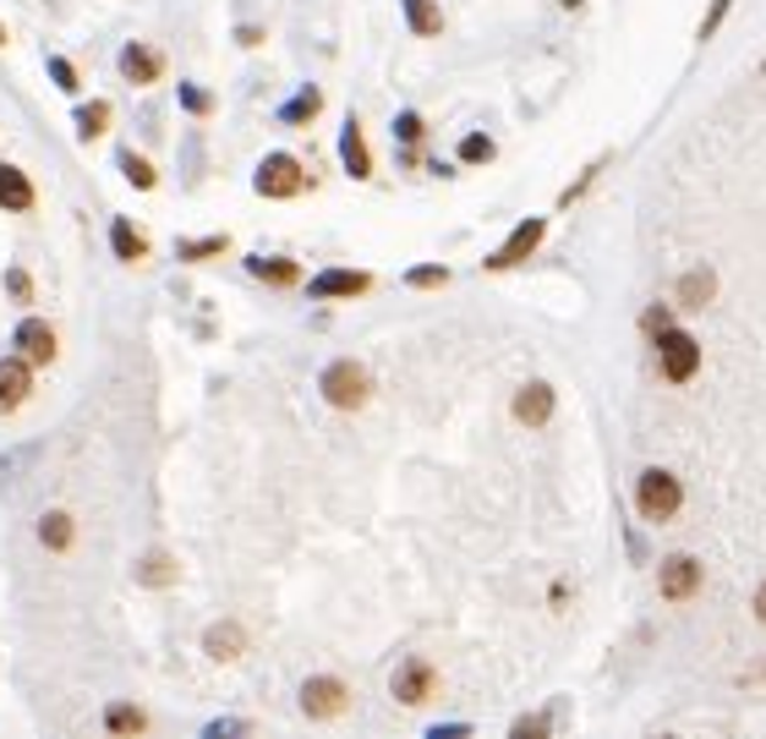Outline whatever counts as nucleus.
<instances>
[{
  "label": "nucleus",
  "mask_w": 766,
  "mask_h": 739,
  "mask_svg": "<svg viewBox=\"0 0 766 739\" xmlns=\"http://www.w3.org/2000/svg\"><path fill=\"white\" fill-rule=\"evenodd\" d=\"M317 389H323V400H328L334 411H362L367 395H373V373H367L362 362L345 356V362H328V367H323Z\"/></svg>",
  "instance_id": "obj_1"
},
{
  "label": "nucleus",
  "mask_w": 766,
  "mask_h": 739,
  "mask_svg": "<svg viewBox=\"0 0 766 739\" xmlns=\"http://www.w3.org/2000/svg\"><path fill=\"white\" fill-rule=\"evenodd\" d=\"M679 504H684V488H679V476L673 471H662V465H646L640 476H635V510L646 515V521H673L679 515Z\"/></svg>",
  "instance_id": "obj_2"
},
{
  "label": "nucleus",
  "mask_w": 766,
  "mask_h": 739,
  "mask_svg": "<svg viewBox=\"0 0 766 739\" xmlns=\"http://www.w3.org/2000/svg\"><path fill=\"white\" fill-rule=\"evenodd\" d=\"M657 367H662L668 384H690V378L701 373V345H695V334L662 329V334H657Z\"/></svg>",
  "instance_id": "obj_3"
},
{
  "label": "nucleus",
  "mask_w": 766,
  "mask_h": 739,
  "mask_svg": "<svg viewBox=\"0 0 766 739\" xmlns=\"http://www.w3.org/2000/svg\"><path fill=\"white\" fill-rule=\"evenodd\" d=\"M252 186L263 192V197H296L306 186V170L296 153H269L263 164H258V175H252Z\"/></svg>",
  "instance_id": "obj_4"
},
{
  "label": "nucleus",
  "mask_w": 766,
  "mask_h": 739,
  "mask_svg": "<svg viewBox=\"0 0 766 739\" xmlns=\"http://www.w3.org/2000/svg\"><path fill=\"white\" fill-rule=\"evenodd\" d=\"M389 690H395V701H400V707H422V701H433L439 674H433V663H428V657H406V663L395 668Z\"/></svg>",
  "instance_id": "obj_5"
},
{
  "label": "nucleus",
  "mask_w": 766,
  "mask_h": 739,
  "mask_svg": "<svg viewBox=\"0 0 766 739\" xmlns=\"http://www.w3.org/2000/svg\"><path fill=\"white\" fill-rule=\"evenodd\" d=\"M350 707V690H345V679H334V674H312L302 685V713L312 724H323V718H339Z\"/></svg>",
  "instance_id": "obj_6"
},
{
  "label": "nucleus",
  "mask_w": 766,
  "mask_h": 739,
  "mask_svg": "<svg viewBox=\"0 0 766 739\" xmlns=\"http://www.w3.org/2000/svg\"><path fill=\"white\" fill-rule=\"evenodd\" d=\"M542 236H548V219H520V225L504 236V247L487 258V269H515V264H526V258L542 247Z\"/></svg>",
  "instance_id": "obj_7"
},
{
  "label": "nucleus",
  "mask_w": 766,
  "mask_h": 739,
  "mask_svg": "<svg viewBox=\"0 0 766 739\" xmlns=\"http://www.w3.org/2000/svg\"><path fill=\"white\" fill-rule=\"evenodd\" d=\"M11 345H17V356H28L33 367H50V362H55V329H50L44 318H22L17 334H11Z\"/></svg>",
  "instance_id": "obj_8"
},
{
  "label": "nucleus",
  "mask_w": 766,
  "mask_h": 739,
  "mask_svg": "<svg viewBox=\"0 0 766 739\" xmlns=\"http://www.w3.org/2000/svg\"><path fill=\"white\" fill-rule=\"evenodd\" d=\"M657 587L668 602H690L695 591H701V565L690 559V554H673V559H662V576H657Z\"/></svg>",
  "instance_id": "obj_9"
},
{
  "label": "nucleus",
  "mask_w": 766,
  "mask_h": 739,
  "mask_svg": "<svg viewBox=\"0 0 766 739\" xmlns=\"http://www.w3.org/2000/svg\"><path fill=\"white\" fill-rule=\"evenodd\" d=\"M553 406H559V400H553V384H542V378H537V384H520V395H515V422H520V428H548V422H553Z\"/></svg>",
  "instance_id": "obj_10"
},
{
  "label": "nucleus",
  "mask_w": 766,
  "mask_h": 739,
  "mask_svg": "<svg viewBox=\"0 0 766 739\" xmlns=\"http://www.w3.org/2000/svg\"><path fill=\"white\" fill-rule=\"evenodd\" d=\"M312 301H339V296H362L373 291V275H362V269H323V275H312Z\"/></svg>",
  "instance_id": "obj_11"
},
{
  "label": "nucleus",
  "mask_w": 766,
  "mask_h": 739,
  "mask_svg": "<svg viewBox=\"0 0 766 739\" xmlns=\"http://www.w3.org/2000/svg\"><path fill=\"white\" fill-rule=\"evenodd\" d=\"M33 389V362L28 356H0V417L17 411Z\"/></svg>",
  "instance_id": "obj_12"
},
{
  "label": "nucleus",
  "mask_w": 766,
  "mask_h": 739,
  "mask_svg": "<svg viewBox=\"0 0 766 739\" xmlns=\"http://www.w3.org/2000/svg\"><path fill=\"white\" fill-rule=\"evenodd\" d=\"M121 77H127L132 88H149V83L164 77V55L149 50V44H127V50H121Z\"/></svg>",
  "instance_id": "obj_13"
},
{
  "label": "nucleus",
  "mask_w": 766,
  "mask_h": 739,
  "mask_svg": "<svg viewBox=\"0 0 766 739\" xmlns=\"http://www.w3.org/2000/svg\"><path fill=\"white\" fill-rule=\"evenodd\" d=\"M339 159H345V175L350 181H367L373 175V153H367V138H362V121L350 116L345 132H339Z\"/></svg>",
  "instance_id": "obj_14"
},
{
  "label": "nucleus",
  "mask_w": 766,
  "mask_h": 739,
  "mask_svg": "<svg viewBox=\"0 0 766 739\" xmlns=\"http://www.w3.org/2000/svg\"><path fill=\"white\" fill-rule=\"evenodd\" d=\"M203 652H208L214 663H230V657H241V652H247V630H241L236 619H225V624H208V635H203Z\"/></svg>",
  "instance_id": "obj_15"
},
{
  "label": "nucleus",
  "mask_w": 766,
  "mask_h": 739,
  "mask_svg": "<svg viewBox=\"0 0 766 739\" xmlns=\"http://www.w3.org/2000/svg\"><path fill=\"white\" fill-rule=\"evenodd\" d=\"M0 208L6 214H28L33 208V181L17 164H0Z\"/></svg>",
  "instance_id": "obj_16"
},
{
  "label": "nucleus",
  "mask_w": 766,
  "mask_h": 739,
  "mask_svg": "<svg viewBox=\"0 0 766 739\" xmlns=\"http://www.w3.org/2000/svg\"><path fill=\"white\" fill-rule=\"evenodd\" d=\"M110 253H116L121 264H143V258H149V236H143L132 219H116V225H110Z\"/></svg>",
  "instance_id": "obj_17"
},
{
  "label": "nucleus",
  "mask_w": 766,
  "mask_h": 739,
  "mask_svg": "<svg viewBox=\"0 0 766 739\" xmlns=\"http://www.w3.org/2000/svg\"><path fill=\"white\" fill-rule=\"evenodd\" d=\"M132 576H138V587H175V581H181V565H175L164 548H153V554L138 559V570H132Z\"/></svg>",
  "instance_id": "obj_18"
},
{
  "label": "nucleus",
  "mask_w": 766,
  "mask_h": 739,
  "mask_svg": "<svg viewBox=\"0 0 766 739\" xmlns=\"http://www.w3.org/2000/svg\"><path fill=\"white\" fill-rule=\"evenodd\" d=\"M400 6H406V22H411V33H417V39L444 33V11H439L433 0H400Z\"/></svg>",
  "instance_id": "obj_19"
},
{
  "label": "nucleus",
  "mask_w": 766,
  "mask_h": 739,
  "mask_svg": "<svg viewBox=\"0 0 766 739\" xmlns=\"http://www.w3.org/2000/svg\"><path fill=\"white\" fill-rule=\"evenodd\" d=\"M712 296H718V275H712V269H690V275L679 280V301H684V307H706Z\"/></svg>",
  "instance_id": "obj_20"
},
{
  "label": "nucleus",
  "mask_w": 766,
  "mask_h": 739,
  "mask_svg": "<svg viewBox=\"0 0 766 739\" xmlns=\"http://www.w3.org/2000/svg\"><path fill=\"white\" fill-rule=\"evenodd\" d=\"M247 269H252L258 280H269V286H296V280H302V269H296L291 258H247Z\"/></svg>",
  "instance_id": "obj_21"
},
{
  "label": "nucleus",
  "mask_w": 766,
  "mask_h": 739,
  "mask_svg": "<svg viewBox=\"0 0 766 739\" xmlns=\"http://www.w3.org/2000/svg\"><path fill=\"white\" fill-rule=\"evenodd\" d=\"M39 543L55 548V554H66V548H72V515H66V510H50V515L39 521Z\"/></svg>",
  "instance_id": "obj_22"
},
{
  "label": "nucleus",
  "mask_w": 766,
  "mask_h": 739,
  "mask_svg": "<svg viewBox=\"0 0 766 739\" xmlns=\"http://www.w3.org/2000/svg\"><path fill=\"white\" fill-rule=\"evenodd\" d=\"M317 110H323V94H317V88L306 83V88L296 94V99H291V105H280V121H285V127H306V121H312Z\"/></svg>",
  "instance_id": "obj_23"
},
{
  "label": "nucleus",
  "mask_w": 766,
  "mask_h": 739,
  "mask_svg": "<svg viewBox=\"0 0 766 739\" xmlns=\"http://www.w3.org/2000/svg\"><path fill=\"white\" fill-rule=\"evenodd\" d=\"M110 127V99H94V105H77V138L94 143L99 132Z\"/></svg>",
  "instance_id": "obj_24"
},
{
  "label": "nucleus",
  "mask_w": 766,
  "mask_h": 739,
  "mask_svg": "<svg viewBox=\"0 0 766 739\" xmlns=\"http://www.w3.org/2000/svg\"><path fill=\"white\" fill-rule=\"evenodd\" d=\"M175 253H181V264H208V258L230 253V236H197V242H181Z\"/></svg>",
  "instance_id": "obj_25"
},
{
  "label": "nucleus",
  "mask_w": 766,
  "mask_h": 739,
  "mask_svg": "<svg viewBox=\"0 0 766 739\" xmlns=\"http://www.w3.org/2000/svg\"><path fill=\"white\" fill-rule=\"evenodd\" d=\"M105 729H110V735H143V729H149V718H143L138 707H127V701H116V707L105 713Z\"/></svg>",
  "instance_id": "obj_26"
},
{
  "label": "nucleus",
  "mask_w": 766,
  "mask_h": 739,
  "mask_svg": "<svg viewBox=\"0 0 766 739\" xmlns=\"http://www.w3.org/2000/svg\"><path fill=\"white\" fill-rule=\"evenodd\" d=\"M116 164L127 170V181H132L138 192H149L153 181H159V175H153V164L143 159V153H132V148H121V153H116Z\"/></svg>",
  "instance_id": "obj_27"
},
{
  "label": "nucleus",
  "mask_w": 766,
  "mask_h": 739,
  "mask_svg": "<svg viewBox=\"0 0 766 739\" xmlns=\"http://www.w3.org/2000/svg\"><path fill=\"white\" fill-rule=\"evenodd\" d=\"M498 148H493V138H482V132H471V138H460V164H487Z\"/></svg>",
  "instance_id": "obj_28"
},
{
  "label": "nucleus",
  "mask_w": 766,
  "mask_h": 739,
  "mask_svg": "<svg viewBox=\"0 0 766 739\" xmlns=\"http://www.w3.org/2000/svg\"><path fill=\"white\" fill-rule=\"evenodd\" d=\"M406 286H417V291L450 286V269H444V264H422V269H411V275H406Z\"/></svg>",
  "instance_id": "obj_29"
},
{
  "label": "nucleus",
  "mask_w": 766,
  "mask_h": 739,
  "mask_svg": "<svg viewBox=\"0 0 766 739\" xmlns=\"http://www.w3.org/2000/svg\"><path fill=\"white\" fill-rule=\"evenodd\" d=\"M395 138L406 148H417L422 143V116H417V110H400V116H395Z\"/></svg>",
  "instance_id": "obj_30"
},
{
  "label": "nucleus",
  "mask_w": 766,
  "mask_h": 739,
  "mask_svg": "<svg viewBox=\"0 0 766 739\" xmlns=\"http://www.w3.org/2000/svg\"><path fill=\"white\" fill-rule=\"evenodd\" d=\"M50 77H55L61 94H77V66H72L66 55H50Z\"/></svg>",
  "instance_id": "obj_31"
},
{
  "label": "nucleus",
  "mask_w": 766,
  "mask_h": 739,
  "mask_svg": "<svg viewBox=\"0 0 766 739\" xmlns=\"http://www.w3.org/2000/svg\"><path fill=\"white\" fill-rule=\"evenodd\" d=\"M6 291H11V301H33V280H28V269H6Z\"/></svg>",
  "instance_id": "obj_32"
},
{
  "label": "nucleus",
  "mask_w": 766,
  "mask_h": 739,
  "mask_svg": "<svg viewBox=\"0 0 766 739\" xmlns=\"http://www.w3.org/2000/svg\"><path fill=\"white\" fill-rule=\"evenodd\" d=\"M181 105H186L192 116H208V110H214V99H208L197 83H181Z\"/></svg>",
  "instance_id": "obj_33"
},
{
  "label": "nucleus",
  "mask_w": 766,
  "mask_h": 739,
  "mask_svg": "<svg viewBox=\"0 0 766 739\" xmlns=\"http://www.w3.org/2000/svg\"><path fill=\"white\" fill-rule=\"evenodd\" d=\"M640 329L657 340L662 329H673V312H668V307H646V312H640Z\"/></svg>",
  "instance_id": "obj_34"
},
{
  "label": "nucleus",
  "mask_w": 766,
  "mask_h": 739,
  "mask_svg": "<svg viewBox=\"0 0 766 739\" xmlns=\"http://www.w3.org/2000/svg\"><path fill=\"white\" fill-rule=\"evenodd\" d=\"M729 6H734V0H712V11L701 17V28H695V39H712V33L723 28V17H729Z\"/></svg>",
  "instance_id": "obj_35"
},
{
  "label": "nucleus",
  "mask_w": 766,
  "mask_h": 739,
  "mask_svg": "<svg viewBox=\"0 0 766 739\" xmlns=\"http://www.w3.org/2000/svg\"><path fill=\"white\" fill-rule=\"evenodd\" d=\"M526 735H548V718H515V739Z\"/></svg>",
  "instance_id": "obj_36"
},
{
  "label": "nucleus",
  "mask_w": 766,
  "mask_h": 739,
  "mask_svg": "<svg viewBox=\"0 0 766 739\" xmlns=\"http://www.w3.org/2000/svg\"><path fill=\"white\" fill-rule=\"evenodd\" d=\"M247 724H236V718H219V724H208V739H225V735H241Z\"/></svg>",
  "instance_id": "obj_37"
},
{
  "label": "nucleus",
  "mask_w": 766,
  "mask_h": 739,
  "mask_svg": "<svg viewBox=\"0 0 766 739\" xmlns=\"http://www.w3.org/2000/svg\"><path fill=\"white\" fill-rule=\"evenodd\" d=\"M455 735H465V724H439L433 729V739H455Z\"/></svg>",
  "instance_id": "obj_38"
},
{
  "label": "nucleus",
  "mask_w": 766,
  "mask_h": 739,
  "mask_svg": "<svg viewBox=\"0 0 766 739\" xmlns=\"http://www.w3.org/2000/svg\"><path fill=\"white\" fill-rule=\"evenodd\" d=\"M756 619L766 624V581H762V591H756Z\"/></svg>",
  "instance_id": "obj_39"
},
{
  "label": "nucleus",
  "mask_w": 766,
  "mask_h": 739,
  "mask_svg": "<svg viewBox=\"0 0 766 739\" xmlns=\"http://www.w3.org/2000/svg\"><path fill=\"white\" fill-rule=\"evenodd\" d=\"M559 6H570V11H575V6H586V0H559Z\"/></svg>",
  "instance_id": "obj_40"
},
{
  "label": "nucleus",
  "mask_w": 766,
  "mask_h": 739,
  "mask_svg": "<svg viewBox=\"0 0 766 739\" xmlns=\"http://www.w3.org/2000/svg\"><path fill=\"white\" fill-rule=\"evenodd\" d=\"M0 44H6V28H0Z\"/></svg>",
  "instance_id": "obj_41"
}]
</instances>
